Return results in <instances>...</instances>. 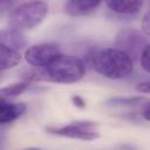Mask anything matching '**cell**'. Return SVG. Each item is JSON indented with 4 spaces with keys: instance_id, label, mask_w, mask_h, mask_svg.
I'll use <instances>...</instances> for the list:
<instances>
[{
    "instance_id": "cell-1",
    "label": "cell",
    "mask_w": 150,
    "mask_h": 150,
    "mask_svg": "<svg viewBox=\"0 0 150 150\" xmlns=\"http://www.w3.org/2000/svg\"><path fill=\"white\" fill-rule=\"evenodd\" d=\"M86 75V63L77 56L60 54L52 63L46 68L36 70H29L22 76V80L35 81H49L55 83H75L81 81Z\"/></svg>"
},
{
    "instance_id": "cell-2",
    "label": "cell",
    "mask_w": 150,
    "mask_h": 150,
    "mask_svg": "<svg viewBox=\"0 0 150 150\" xmlns=\"http://www.w3.org/2000/svg\"><path fill=\"white\" fill-rule=\"evenodd\" d=\"M90 62L96 73L110 80H123L134 73V61L115 47L97 50L91 56Z\"/></svg>"
},
{
    "instance_id": "cell-3",
    "label": "cell",
    "mask_w": 150,
    "mask_h": 150,
    "mask_svg": "<svg viewBox=\"0 0 150 150\" xmlns=\"http://www.w3.org/2000/svg\"><path fill=\"white\" fill-rule=\"evenodd\" d=\"M49 6L45 1H28L14 6L7 14L11 28L18 30L33 29L39 26L48 14Z\"/></svg>"
},
{
    "instance_id": "cell-4",
    "label": "cell",
    "mask_w": 150,
    "mask_h": 150,
    "mask_svg": "<svg viewBox=\"0 0 150 150\" xmlns=\"http://www.w3.org/2000/svg\"><path fill=\"white\" fill-rule=\"evenodd\" d=\"M148 43V36H145L141 29L132 27L121 28L115 36V48L125 53L134 63L136 61L138 62L141 53Z\"/></svg>"
},
{
    "instance_id": "cell-5",
    "label": "cell",
    "mask_w": 150,
    "mask_h": 150,
    "mask_svg": "<svg viewBox=\"0 0 150 150\" xmlns=\"http://www.w3.org/2000/svg\"><path fill=\"white\" fill-rule=\"evenodd\" d=\"M97 122L94 121H74L67 125L61 127H47L46 131L61 137H68L81 141H94L100 137L96 130Z\"/></svg>"
},
{
    "instance_id": "cell-6",
    "label": "cell",
    "mask_w": 150,
    "mask_h": 150,
    "mask_svg": "<svg viewBox=\"0 0 150 150\" xmlns=\"http://www.w3.org/2000/svg\"><path fill=\"white\" fill-rule=\"evenodd\" d=\"M61 53V49L55 43H39L28 47L25 50V60L30 66L42 69L52 63Z\"/></svg>"
},
{
    "instance_id": "cell-7",
    "label": "cell",
    "mask_w": 150,
    "mask_h": 150,
    "mask_svg": "<svg viewBox=\"0 0 150 150\" xmlns=\"http://www.w3.org/2000/svg\"><path fill=\"white\" fill-rule=\"evenodd\" d=\"M101 5L98 0H69L63 5V11L69 16H87L95 13Z\"/></svg>"
},
{
    "instance_id": "cell-8",
    "label": "cell",
    "mask_w": 150,
    "mask_h": 150,
    "mask_svg": "<svg viewBox=\"0 0 150 150\" xmlns=\"http://www.w3.org/2000/svg\"><path fill=\"white\" fill-rule=\"evenodd\" d=\"M114 16L132 20L142 9L143 1H107L104 2Z\"/></svg>"
},
{
    "instance_id": "cell-9",
    "label": "cell",
    "mask_w": 150,
    "mask_h": 150,
    "mask_svg": "<svg viewBox=\"0 0 150 150\" xmlns=\"http://www.w3.org/2000/svg\"><path fill=\"white\" fill-rule=\"evenodd\" d=\"M26 109L23 102H11L0 96V124H7L20 118Z\"/></svg>"
},
{
    "instance_id": "cell-10",
    "label": "cell",
    "mask_w": 150,
    "mask_h": 150,
    "mask_svg": "<svg viewBox=\"0 0 150 150\" xmlns=\"http://www.w3.org/2000/svg\"><path fill=\"white\" fill-rule=\"evenodd\" d=\"M0 45L20 52L27 46V39L21 30L14 28L0 29Z\"/></svg>"
},
{
    "instance_id": "cell-11",
    "label": "cell",
    "mask_w": 150,
    "mask_h": 150,
    "mask_svg": "<svg viewBox=\"0 0 150 150\" xmlns=\"http://www.w3.org/2000/svg\"><path fill=\"white\" fill-rule=\"evenodd\" d=\"M22 56L20 52L0 45V70H7L18 66Z\"/></svg>"
},
{
    "instance_id": "cell-12",
    "label": "cell",
    "mask_w": 150,
    "mask_h": 150,
    "mask_svg": "<svg viewBox=\"0 0 150 150\" xmlns=\"http://www.w3.org/2000/svg\"><path fill=\"white\" fill-rule=\"evenodd\" d=\"M148 98L144 96H115L104 102L105 105L108 107H137L142 105Z\"/></svg>"
},
{
    "instance_id": "cell-13",
    "label": "cell",
    "mask_w": 150,
    "mask_h": 150,
    "mask_svg": "<svg viewBox=\"0 0 150 150\" xmlns=\"http://www.w3.org/2000/svg\"><path fill=\"white\" fill-rule=\"evenodd\" d=\"M32 83L25 80H21L19 82L12 83L9 86H6L4 88H0V96L4 98H8V97H15L18 95H21L22 93L27 91L30 88Z\"/></svg>"
},
{
    "instance_id": "cell-14",
    "label": "cell",
    "mask_w": 150,
    "mask_h": 150,
    "mask_svg": "<svg viewBox=\"0 0 150 150\" xmlns=\"http://www.w3.org/2000/svg\"><path fill=\"white\" fill-rule=\"evenodd\" d=\"M138 62H139L142 69H143L145 73H149V71H150V45H149V43H148V45L144 47V49L142 50Z\"/></svg>"
},
{
    "instance_id": "cell-15",
    "label": "cell",
    "mask_w": 150,
    "mask_h": 150,
    "mask_svg": "<svg viewBox=\"0 0 150 150\" xmlns=\"http://www.w3.org/2000/svg\"><path fill=\"white\" fill-rule=\"evenodd\" d=\"M141 30L143 32V34L145 36H149L150 35V15H149V12H146L143 18H142V22H141Z\"/></svg>"
},
{
    "instance_id": "cell-16",
    "label": "cell",
    "mask_w": 150,
    "mask_h": 150,
    "mask_svg": "<svg viewBox=\"0 0 150 150\" xmlns=\"http://www.w3.org/2000/svg\"><path fill=\"white\" fill-rule=\"evenodd\" d=\"M14 6H15V4H14L13 1L0 0V18H2L6 13H8Z\"/></svg>"
},
{
    "instance_id": "cell-17",
    "label": "cell",
    "mask_w": 150,
    "mask_h": 150,
    "mask_svg": "<svg viewBox=\"0 0 150 150\" xmlns=\"http://www.w3.org/2000/svg\"><path fill=\"white\" fill-rule=\"evenodd\" d=\"M139 114L143 116V118L145 121H149V118H150V103H149V100L145 101L142 105H139Z\"/></svg>"
},
{
    "instance_id": "cell-18",
    "label": "cell",
    "mask_w": 150,
    "mask_h": 150,
    "mask_svg": "<svg viewBox=\"0 0 150 150\" xmlns=\"http://www.w3.org/2000/svg\"><path fill=\"white\" fill-rule=\"evenodd\" d=\"M136 90L138 93H142V94H149L150 93V82L146 80V81H142V82H138L136 84Z\"/></svg>"
},
{
    "instance_id": "cell-19",
    "label": "cell",
    "mask_w": 150,
    "mask_h": 150,
    "mask_svg": "<svg viewBox=\"0 0 150 150\" xmlns=\"http://www.w3.org/2000/svg\"><path fill=\"white\" fill-rule=\"evenodd\" d=\"M70 100H71V102H73V104L75 107H77L80 109L86 108V101H84V98L82 96H80V95H73L70 97Z\"/></svg>"
},
{
    "instance_id": "cell-20",
    "label": "cell",
    "mask_w": 150,
    "mask_h": 150,
    "mask_svg": "<svg viewBox=\"0 0 150 150\" xmlns=\"http://www.w3.org/2000/svg\"><path fill=\"white\" fill-rule=\"evenodd\" d=\"M23 150H42L40 148H28V149H23Z\"/></svg>"
},
{
    "instance_id": "cell-21",
    "label": "cell",
    "mask_w": 150,
    "mask_h": 150,
    "mask_svg": "<svg viewBox=\"0 0 150 150\" xmlns=\"http://www.w3.org/2000/svg\"><path fill=\"white\" fill-rule=\"evenodd\" d=\"M1 145H2V134L0 132V149H1Z\"/></svg>"
}]
</instances>
